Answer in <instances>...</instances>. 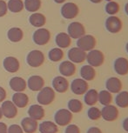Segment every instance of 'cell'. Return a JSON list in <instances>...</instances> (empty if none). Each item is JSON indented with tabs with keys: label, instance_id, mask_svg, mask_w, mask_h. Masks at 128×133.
Instances as JSON below:
<instances>
[{
	"label": "cell",
	"instance_id": "cell-1",
	"mask_svg": "<svg viewBox=\"0 0 128 133\" xmlns=\"http://www.w3.org/2000/svg\"><path fill=\"white\" fill-rule=\"evenodd\" d=\"M55 99V91L51 87H44L39 91L37 100L40 105H49Z\"/></svg>",
	"mask_w": 128,
	"mask_h": 133
},
{
	"label": "cell",
	"instance_id": "cell-2",
	"mask_svg": "<svg viewBox=\"0 0 128 133\" xmlns=\"http://www.w3.org/2000/svg\"><path fill=\"white\" fill-rule=\"evenodd\" d=\"M86 60L88 62V64L91 66L94 67H99L104 64L105 62V55L104 53L99 51V50H92L88 51L86 54Z\"/></svg>",
	"mask_w": 128,
	"mask_h": 133
},
{
	"label": "cell",
	"instance_id": "cell-3",
	"mask_svg": "<svg viewBox=\"0 0 128 133\" xmlns=\"http://www.w3.org/2000/svg\"><path fill=\"white\" fill-rule=\"evenodd\" d=\"M72 117V113L69 110L60 109L57 110L54 115L55 124L59 126H66L71 124Z\"/></svg>",
	"mask_w": 128,
	"mask_h": 133
},
{
	"label": "cell",
	"instance_id": "cell-4",
	"mask_svg": "<svg viewBox=\"0 0 128 133\" xmlns=\"http://www.w3.org/2000/svg\"><path fill=\"white\" fill-rule=\"evenodd\" d=\"M97 44L96 38L92 35H84L83 37H79L77 42V47L83 50L84 51L87 52L95 48Z\"/></svg>",
	"mask_w": 128,
	"mask_h": 133
},
{
	"label": "cell",
	"instance_id": "cell-5",
	"mask_svg": "<svg viewBox=\"0 0 128 133\" xmlns=\"http://www.w3.org/2000/svg\"><path fill=\"white\" fill-rule=\"evenodd\" d=\"M26 62L31 67H39L44 62V55L39 50H33L30 51L26 57Z\"/></svg>",
	"mask_w": 128,
	"mask_h": 133
},
{
	"label": "cell",
	"instance_id": "cell-6",
	"mask_svg": "<svg viewBox=\"0 0 128 133\" xmlns=\"http://www.w3.org/2000/svg\"><path fill=\"white\" fill-rule=\"evenodd\" d=\"M79 13V8L76 4L68 2L61 7V15L66 19H73Z\"/></svg>",
	"mask_w": 128,
	"mask_h": 133
},
{
	"label": "cell",
	"instance_id": "cell-7",
	"mask_svg": "<svg viewBox=\"0 0 128 133\" xmlns=\"http://www.w3.org/2000/svg\"><path fill=\"white\" fill-rule=\"evenodd\" d=\"M32 38L34 43L37 45H44L48 44L51 39V33L47 29L40 28L34 32Z\"/></svg>",
	"mask_w": 128,
	"mask_h": 133
},
{
	"label": "cell",
	"instance_id": "cell-8",
	"mask_svg": "<svg viewBox=\"0 0 128 133\" xmlns=\"http://www.w3.org/2000/svg\"><path fill=\"white\" fill-rule=\"evenodd\" d=\"M119 115V110L112 104L106 105L101 110V117L107 122H113L118 119Z\"/></svg>",
	"mask_w": 128,
	"mask_h": 133
},
{
	"label": "cell",
	"instance_id": "cell-9",
	"mask_svg": "<svg viewBox=\"0 0 128 133\" xmlns=\"http://www.w3.org/2000/svg\"><path fill=\"white\" fill-rule=\"evenodd\" d=\"M123 23L117 16H110L105 20V28L111 33H119L122 30Z\"/></svg>",
	"mask_w": 128,
	"mask_h": 133
},
{
	"label": "cell",
	"instance_id": "cell-10",
	"mask_svg": "<svg viewBox=\"0 0 128 133\" xmlns=\"http://www.w3.org/2000/svg\"><path fill=\"white\" fill-rule=\"evenodd\" d=\"M68 34L71 38L79 39V37L85 35V28L81 23L79 22H72L68 26Z\"/></svg>",
	"mask_w": 128,
	"mask_h": 133
},
{
	"label": "cell",
	"instance_id": "cell-11",
	"mask_svg": "<svg viewBox=\"0 0 128 133\" xmlns=\"http://www.w3.org/2000/svg\"><path fill=\"white\" fill-rule=\"evenodd\" d=\"M86 54L79 47H73L68 51V58L73 64H81L86 60Z\"/></svg>",
	"mask_w": 128,
	"mask_h": 133
},
{
	"label": "cell",
	"instance_id": "cell-12",
	"mask_svg": "<svg viewBox=\"0 0 128 133\" xmlns=\"http://www.w3.org/2000/svg\"><path fill=\"white\" fill-rule=\"evenodd\" d=\"M89 84L87 81L83 78H76L72 82L71 90L74 94L76 95H84L88 91Z\"/></svg>",
	"mask_w": 128,
	"mask_h": 133
},
{
	"label": "cell",
	"instance_id": "cell-13",
	"mask_svg": "<svg viewBox=\"0 0 128 133\" xmlns=\"http://www.w3.org/2000/svg\"><path fill=\"white\" fill-rule=\"evenodd\" d=\"M52 87L59 93H65L69 89V82L65 77L57 76L52 80Z\"/></svg>",
	"mask_w": 128,
	"mask_h": 133
},
{
	"label": "cell",
	"instance_id": "cell-14",
	"mask_svg": "<svg viewBox=\"0 0 128 133\" xmlns=\"http://www.w3.org/2000/svg\"><path fill=\"white\" fill-rule=\"evenodd\" d=\"M2 113L7 118H14L17 115V106L13 104L12 101H4L1 106Z\"/></svg>",
	"mask_w": 128,
	"mask_h": 133
},
{
	"label": "cell",
	"instance_id": "cell-15",
	"mask_svg": "<svg viewBox=\"0 0 128 133\" xmlns=\"http://www.w3.org/2000/svg\"><path fill=\"white\" fill-rule=\"evenodd\" d=\"M122 82L121 80L118 77H112L106 80L105 83V87L106 90L111 93H119L122 91Z\"/></svg>",
	"mask_w": 128,
	"mask_h": 133
},
{
	"label": "cell",
	"instance_id": "cell-16",
	"mask_svg": "<svg viewBox=\"0 0 128 133\" xmlns=\"http://www.w3.org/2000/svg\"><path fill=\"white\" fill-rule=\"evenodd\" d=\"M59 70L63 77H72L76 72V65L70 60L64 61L59 64Z\"/></svg>",
	"mask_w": 128,
	"mask_h": 133
},
{
	"label": "cell",
	"instance_id": "cell-17",
	"mask_svg": "<svg viewBox=\"0 0 128 133\" xmlns=\"http://www.w3.org/2000/svg\"><path fill=\"white\" fill-rule=\"evenodd\" d=\"M29 89L32 91H39L42 88H44V80L42 77L34 75L29 77L28 82H27Z\"/></svg>",
	"mask_w": 128,
	"mask_h": 133
},
{
	"label": "cell",
	"instance_id": "cell-18",
	"mask_svg": "<svg viewBox=\"0 0 128 133\" xmlns=\"http://www.w3.org/2000/svg\"><path fill=\"white\" fill-rule=\"evenodd\" d=\"M114 71L120 76L128 74V59L125 57H118L114 62Z\"/></svg>",
	"mask_w": 128,
	"mask_h": 133
},
{
	"label": "cell",
	"instance_id": "cell-19",
	"mask_svg": "<svg viewBox=\"0 0 128 133\" xmlns=\"http://www.w3.org/2000/svg\"><path fill=\"white\" fill-rule=\"evenodd\" d=\"M3 65H4V68L5 69V71L8 72H11V73L17 72L19 70V67H20L18 60L14 57H5V58L4 59Z\"/></svg>",
	"mask_w": 128,
	"mask_h": 133
},
{
	"label": "cell",
	"instance_id": "cell-20",
	"mask_svg": "<svg viewBox=\"0 0 128 133\" xmlns=\"http://www.w3.org/2000/svg\"><path fill=\"white\" fill-rule=\"evenodd\" d=\"M9 84L11 89L15 92H23L27 86L25 80L20 77H14L11 78Z\"/></svg>",
	"mask_w": 128,
	"mask_h": 133
},
{
	"label": "cell",
	"instance_id": "cell-21",
	"mask_svg": "<svg viewBox=\"0 0 128 133\" xmlns=\"http://www.w3.org/2000/svg\"><path fill=\"white\" fill-rule=\"evenodd\" d=\"M21 127L24 132L26 133H34L39 127L37 120L31 117H24L21 121Z\"/></svg>",
	"mask_w": 128,
	"mask_h": 133
},
{
	"label": "cell",
	"instance_id": "cell-22",
	"mask_svg": "<svg viewBox=\"0 0 128 133\" xmlns=\"http://www.w3.org/2000/svg\"><path fill=\"white\" fill-rule=\"evenodd\" d=\"M28 115L30 117L35 120H41L44 117V110L40 104H32L28 110Z\"/></svg>",
	"mask_w": 128,
	"mask_h": 133
},
{
	"label": "cell",
	"instance_id": "cell-23",
	"mask_svg": "<svg viewBox=\"0 0 128 133\" xmlns=\"http://www.w3.org/2000/svg\"><path fill=\"white\" fill-rule=\"evenodd\" d=\"M55 42L60 49L68 48L72 44V38L66 32H60L55 37Z\"/></svg>",
	"mask_w": 128,
	"mask_h": 133
},
{
	"label": "cell",
	"instance_id": "cell-24",
	"mask_svg": "<svg viewBox=\"0 0 128 133\" xmlns=\"http://www.w3.org/2000/svg\"><path fill=\"white\" fill-rule=\"evenodd\" d=\"M80 76L85 81H92L96 77V71L94 67L91 66L89 64L84 65L80 69Z\"/></svg>",
	"mask_w": 128,
	"mask_h": 133
},
{
	"label": "cell",
	"instance_id": "cell-25",
	"mask_svg": "<svg viewBox=\"0 0 128 133\" xmlns=\"http://www.w3.org/2000/svg\"><path fill=\"white\" fill-rule=\"evenodd\" d=\"M12 102L18 108H24L29 103V97L23 92H16L12 96Z\"/></svg>",
	"mask_w": 128,
	"mask_h": 133
},
{
	"label": "cell",
	"instance_id": "cell-26",
	"mask_svg": "<svg viewBox=\"0 0 128 133\" xmlns=\"http://www.w3.org/2000/svg\"><path fill=\"white\" fill-rule=\"evenodd\" d=\"M84 101L89 106H94L99 102V92L95 89L88 90L85 93Z\"/></svg>",
	"mask_w": 128,
	"mask_h": 133
},
{
	"label": "cell",
	"instance_id": "cell-27",
	"mask_svg": "<svg viewBox=\"0 0 128 133\" xmlns=\"http://www.w3.org/2000/svg\"><path fill=\"white\" fill-rule=\"evenodd\" d=\"M40 133H57L59 128L55 123L52 121H44L39 125Z\"/></svg>",
	"mask_w": 128,
	"mask_h": 133
},
{
	"label": "cell",
	"instance_id": "cell-28",
	"mask_svg": "<svg viewBox=\"0 0 128 133\" xmlns=\"http://www.w3.org/2000/svg\"><path fill=\"white\" fill-rule=\"evenodd\" d=\"M7 37L10 41L13 42V43H17L20 42L24 37V33L20 28L17 27H13L11 28L7 32Z\"/></svg>",
	"mask_w": 128,
	"mask_h": 133
},
{
	"label": "cell",
	"instance_id": "cell-29",
	"mask_svg": "<svg viewBox=\"0 0 128 133\" xmlns=\"http://www.w3.org/2000/svg\"><path fill=\"white\" fill-rule=\"evenodd\" d=\"M29 22L34 27H42L46 24V18L44 15L41 13H33L29 17Z\"/></svg>",
	"mask_w": 128,
	"mask_h": 133
},
{
	"label": "cell",
	"instance_id": "cell-30",
	"mask_svg": "<svg viewBox=\"0 0 128 133\" xmlns=\"http://www.w3.org/2000/svg\"><path fill=\"white\" fill-rule=\"evenodd\" d=\"M115 103L120 108H128V91H121L119 92L115 98Z\"/></svg>",
	"mask_w": 128,
	"mask_h": 133
},
{
	"label": "cell",
	"instance_id": "cell-31",
	"mask_svg": "<svg viewBox=\"0 0 128 133\" xmlns=\"http://www.w3.org/2000/svg\"><path fill=\"white\" fill-rule=\"evenodd\" d=\"M24 3L22 0H9L7 4V8L13 13H18L24 9Z\"/></svg>",
	"mask_w": 128,
	"mask_h": 133
},
{
	"label": "cell",
	"instance_id": "cell-32",
	"mask_svg": "<svg viewBox=\"0 0 128 133\" xmlns=\"http://www.w3.org/2000/svg\"><path fill=\"white\" fill-rule=\"evenodd\" d=\"M112 94L109 92L107 90H103L99 92V102L104 106L109 105L112 104Z\"/></svg>",
	"mask_w": 128,
	"mask_h": 133
},
{
	"label": "cell",
	"instance_id": "cell-33",
	"mask_svg": "<svg viewBox=\"0 0 128 133\" xmlns=\"http://www.w3.org/2000/svg\"><path fill=\"white\" fill-rule=\"evenodd\" d=\"M24 6L30 12H36L41 7V0H24Z\"/></svg>",
	"mask_w": 128,
	"mask_h": 133
},
{
	"label": "cell",
	"instance_id": "cell-34",
	"mask_svg": "<svg viewBox=\"0 0 128 133\" xmlns=\"http://www.w3.org/2000/svg\"><path fill=\"white\" fill-rule=\"evenodd\" d=\"M68 110L72 113H79L83 110V104L79 99H71L68 102Z\"/></svg>",
	"mask_w": 128,
	"mask_h": 133
},
{
	"label": "cell",
	"instance_id": "cell-35",
	"mask_svg": "<svg viewBox=\"0 0 128 133\" xmlns=\"http://www.w3.org/2000/svg\"><path fill=\"white\" fill-rule=\"evenodd\" d=\"M49 59L52 62H59L64 57V51L60 48H53L48 53Z\"/></svg>",
	"mask_w": 128,
	"mask_h": 133
},
{
	"label": "cell",
	"instance_id": "cell-36",
	"mask_svg": "<svg viewBox=\"0 0 128 133\" xmlns=\"http://www.w3.org/2000/svg\"><path fill=\"white\" fill-rule=\"evenodd\" d=\"M120 6L116 1L108 2L105 5V11L110 16H115L119 11Z\"/></svg>",
	"mask_w": 128,
	"mask_h": 133
},
{
	"label": "cell",
	"instance_id": "cell-37",
	"mask_svg": "<svg viewBox=\"0 0 128 133\" xmlns=\"http://www.w3.org/2000/svg\"><path fill=\"white\" fill-rule=\"evenodd\" d=\"M87 116L92 121L99 119L101 117V110L95 106H91V108L87 111Z\"/></svg>",
	"mask_w": 128,
	"mask_h": 133
},
{
	"label": "cell",
	"instance_id": "cell-38",
	"mask_svg": "<svg viewBox=\"0 0 128 133\" xmlns=\"http://www.w3.org/2000/svg\"><path fill=\"white\" fill-rule=\"evenodd\" d=\"M7 133H24V130L18 124H11L9 126Z\"/></svg>",
	"mask_w": 128,
	"mask_h": 133
},
{
	"label": "cell",
	"instance_id": "cell-39",
	"mask_svg": "<svg viewBox=\"0 0 128 133\" xmlns=\"http://www.w3.org/2000/svg\"><path fill=\"white\" fill-rule=\"evenodd\" d=\"M65 133H80V129L76 124H68Z\"/></svg>",
	"mask_w": 128,
	"mask_h": 133
},
{
	"label": "cell",
	"instance_id": "cell-40",
	"mask_svg": "<svg viewBox=\"0 0 128 133\" xmlns=\"http://www.w3.org/2000/svg\"><path fill=\"white\" fill-rule=\"evenodd\" d=\"M7 11H8V8H7L6 2L4 0H0V17L5 16Z\"/></svg>",
	"mask_w": 128,
	"mask_h": 133
},
{
	"label": "cell",
	"instance_id": "cell-41",
	"mask_svg": "<svg viewBox=\"0 0 128 133\" xmlns=\"http://www.w3.org/2000/svg\"><path fill=\"white\" fill-rule=\"evenodd\" d=\"M6 97V91L3 87L0 86V103L3 102Z\"/></svg>",
	"mask_w": 128,
	"mask_h": 133
},
{
	"label": "cell",
	"instance_id": "cell-42",
	"mask_svg": "<svg viewBox=\"0 0 128 133\" xmlns=\"http://www.w3.org/2000/svg\"><path fill=\"white\" fill-rule=\"evenodd\" d=\"M86 133H102V130L98 127H91L88 129Z\"/></svg>",
	"mask_w": 128,
	"mask_h": 133
},
{
	"label": "cell",
	"instance_id": "cell-43",
	"mask_svg": "<svg viewBox=\"0 0 128 133\" xmlns=\"http://www.w3.org/2000/svg\"><path fill=\"white\" fill-rule=\"evenodd\" d=\"M8 127L3 122H0V133H7Z\"/></svg>",
	"mask_w": 128,
	"mask_h": 133
},
{
	"label": "cell",
	"instance_id": "cell-44",
	"mask_svg": "<svg viewBox=\"0 0 128 133\" xmlns=\"http://www.w3.org/2000/svg\"><path fill=\"white\" fill-rule=\"evenodd\" d=\"M122 126H123V129H124L126 132H128V117H125L124 119Z\"/></svg>",
	"mask_w": 128,
	"mask_h": 133
},
{
	"label": "cell",
	"instance_id": "cell-45",
	"mask_svg": "<svg viewBox=\"0 0 128 133\" xmlns=\"http://www.w3.org/2000/svg\"><path fill=\"white\" fill-rule=\"evenodd\" d=\"M90 1H91L92 3H93V4H99V3H101V2H102V0H90Z\"/></svg>",
	"mask_w": 128,
	"mask_h": 133
},
{
	"label": "cell",
	"instance_id": "cell-46",
	"mask_svg": "<svg viewBox=\"0 0 128 133\" xmlns=\"http://www.w3.org/2000/svg\"><path fill=\"white\" fill-rule=\"evenodd\" d=\"M66 0H54V2L55 3H57V4H63L64 2H66Z\"/></svg>",
	"mask_w": 128,
	"mask_h": 133
},
{
	"label": "cell",
	"instance_id": "cell-47",
	"mask_svg": "<svg viewBox=\"0 0 128 133\" xmlns=\"http://www.w3.org/2000/svg\"><path fill=\"white\" fill-rule=\"evenodd\" d=\"M125 13L128 15V3L125 4Z\"/></svg>",
	"mask_w": 128,
	"mask_h": 133
},
{
	"label": "cell",
	"instance_id": "cell-48",
	"mask_svg": "<svg viewBox=\"0 0 128 133\" xmlns=\"http://www.w3.org/2000/svg\"><path fill=\"white\" fill-rule=\"evenodd\" d=\"M3 117V113H2V110H1V107H0V119Z\"/></svg>",
	"mask_w": 128,
	"mask_h": 133
},
{
	"label": "cell",
	"instance_id": "cell-49",
	"mask_svg": "<svg viewBox=\"0 0 128 133\" xmlns=\"http://www.w3.org/2000/svg\"><path fill=\"white\" fill-rule=\"evenodd\" d=\"M125 50H126V51H127V53H128V43L126 44V45H125Z\"/></svg>",
	"mask_w": 128,
	"mask_h": 133
},
{
	"label": "cell",
	"instance_id": "cell-50",
	"mask_svg": "<svg viewBox=\"0 0 128 133\" xmlns=\"http://www.w3.org/2000/svg\"><path fill=\"white\" fill-rule=\"evenodd\" d=\"M107 1H109V2H111V1H113V0H107Z\"/></svg>",
	"mask_w": 128,
	"mask_h": 133
}]
</instances>
